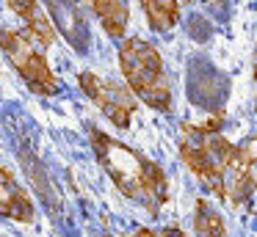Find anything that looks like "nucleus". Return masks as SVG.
<instances>
[{
	"instance_id": "nucleus-1",
	"label": "nucleus",
	"mask_w": 257,
	"mask_h": 237,
	"mask_svg": "<svg viewBox=\"0 0 257 237\" xmlns=\"http://www.w3.org/2000/svg\"><path fill=\"white\" fill-rule=\"evenodd\" d=\"M91 149L119 193L144 204L150 212H158V207L169 198V182L161 165L102 130H91Z\"/></svg>"
},
{
	"instance_id": "nucleus-2",
	"label": "nucleus",
	"mask_w": 257,
	"mask_h": 237,
	"mask_svg": "<svg viewBox=\"0 0 257 237\" xmlns=\"http://www.w3.org/2000/svg\"><path fill=\"white\" fill-rule=\"evenodd\" d=\"M119 64H122L124 83L136 94V99H141L144 105L161 110V113H172V86L163 72L161 53L147 39H124L119 44Z\"/></svg>"
},
{
	"instance_id": "nucleus-3",
	"label": "nucleus",
	"mask_w": 257,
	"mask_h": 237,
	"mask_svg": "<svg viewBox=\"0 0 257 237\" xmlns=\"http://www.w3.org/2000/svg\"><path fill=\"white\" fill-rule=\"evenodd\" d=\"M235 154V143L218 132V127L207 124H183L180 132V157L183 163L194 171V176L224 198V171H227L229 160Z\"/></svg>"
},
{
	"instance_id": "nucleus-4",
	"label": "nucleus",
	"mask_w": 257,
	"mask_h": 237,
	"mask_svg": "<svg viewBox=\"0 0 257 237\" xmlns=\"http://www.w3.org/2000/svg\"><path fill=\"white\" fill-rule=\"evenodd\" d=\"M0 50L6 53L17 75L25 80V86L39 97H56L61 91L56 72L50 69L45 58V47L31 36L28 31H9L0 28Z\"/></svg>"
},
{
	"instance_id": "nucleus-5",
	"label": "nucleus",
	"mask_w": 257,
	"mask_h": 237,
	"mask_svg": "<svg viewBox=\"0 0 257 237\" xmlns=\"http://www.w3.org/2000/svg\"><path fill=\"white\" fill-rule=\"evenodd\" d=\"M78 83H80V88H83V94L100 108V113L105 116L113 127L127 130L130 119H133L136 108H139V99H136V94L130 91L127 86L113 83V80H102L94 72H80Z\"/></svg>"
},
{
	"instance_id": "nucleus-6",
	"label": "nucleus",
	"mask_w": 257,
	"mask_h": 237,
	"mask_svg": "<svg viewBox=\"0 0 257 237\" xmlns=\"http://www.w3.org/2000/svg\"><path fill=\"white\" fill-rule=\"evenodd\" d=\"M257 190V132L235 146V154L224 171V201L240 207Z\"/></svg>"
},
{
	"instance_id": "nucleus-7",
	"label": "nucleus",
	"mask_w": 257,
	"mask_h": 237,
	"mask_svg": "<svg viewBox=\"0 0 257 237\" xmlns=\"http://www.w3.org/2000/svg\"><path fill=\"white\" fill-rule=\"evenodd\" d=\"M0 218H12L20 223L34 220V201L25 187L14 179L12 171L0 168Z\"/></svg>"
},
{
	"instance_id": "nucleus-8",
	"label": "nucleus",
	"mask_w": 257,
	"mask_h": 237,
	"mask_svg": "<svg viewBox=\"0 0 257 237\" xmlns=\"http://www.w3.org/2000/svg\"><path fill=\"white\" fill-rule=\"evenodd\" d=\"M9 9L25 22V31L42 44V47H50L56 42V28H53L50 17L42 11L39 0H9Z\"/></svg>"
},
{
	"instance_id": "nucleus-9",
	"label": "nucleus",
	"mask_w": 257,
	"mask_h": 237,
	"mask_svg": "<svg viewBox=\"0 0 257 237\" xmlns=\"http://www.w3.org/2000/svg\"><path fill=\"white\" fill-rule=\"evenodd\" d=\"M94 17L100 20L102 31L108 33L111 39H124V31H127V14H130V6L127 0H86Z\"/></svg>"
},
{
	"instance_id": "nucleus-10",
	"label": "nucleus",
	"mask_w": 257,
	"mask_h": 237,
	"mask_svg": "<svg viewBox=\"0 0 257 237\" xmlns=\"http://www.w3.org/2000/svg\"><path fill=\"white\" fill-rule=\"evenodd\" d=\"M141 9L147 14V22L155 33H166L177 25L180 9L177 0H141Z\"/></svg>"
},
{
	"instance_id": "nucleus-11",
	"label": "nucleus",
	"mask_w": 257,
	"mask_h": 237,
	"mask_svg": "<svg viewBox=\"0 0 257 237\" xmlns=\"http://www.w3.org/2000/svg\"><path fill=\"white\" fill-rule=\"evenodd\" d=\"M194 234L196 237H227V226H224L221 215L205 198H199L194 209Z\"/></svg>"
},
{
	"instance_id": "nucleus-12",
	"label": "nucleus",
	"mask_w": 257,
	"mask_h": 237,
	"mask_svg": "<svg viewBox=\"0 0 257 237\" xmlns=\"http://www.w3.org/2000/svg\"><path fill=\"white\" fill-rule=\"evenodd\" d=\"M122 237H161V231H152V229H133Z\"/></svg>"
},
{
	"instance_id": "nucleus-13",
	"label": "nucleus",
	"mask_w": 257,
	"mask_h": 237,
	"mask_svg": "<svg viewBox=\"0 0 257 237\" xmlns=\"http://www.w3.org/2000/svg\"><path fill=\"white\" fill-rule=\"evenodd\" d=\"M161 237H183V231H177V229H163Z\"/></svg>"
}]
</instances>
